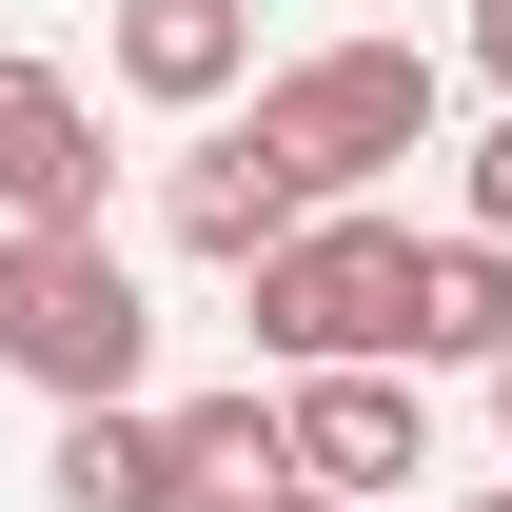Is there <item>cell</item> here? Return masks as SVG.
Here are the masks:
<instances>
[{
  "instance_id": "obj_1",
  "label": "cell",
  "mask_w": 512,
  "mask_h": 512,
  "mask_svg": "<svg viewBox=\"0 0 512 512\" xmlns=\"http://www.w3.org/2000/svg\"><path fill=\"white\" fill-rule=\"evenodd\" d=\"M138 355H158L138 256L99 237V217H20V237H0V375H40L60 414H99V394H138Z\"/></svg>"
},
{
  "instance_id": "obj_2",
  "label": "cell",
  "mask_w": 512,
  "mask_h": 512,
  "mask_svg": "<svg viewBox=\"0 0 512 512\" xmlns=\"http://www.w3.org/2000/svg\"><path fill=\"white\" fill-rule=\"evenodd\" d=\"M237 138H256L296 197H375L394 158H434V60H414V40H316V60L256 79Z\"/></svg>"
},
{
  "instance_id": "obj_3",
  "label": "cell",
  "mask_w": 512,
  "mask_h": 512,
  "mask_svg": "<svg viewBox=\"0 0 512 512\" xmlns=\"http://www.w3.org/2000/svg\"><path fill=\"white\" fill-rule=\"evenodd\" d=\"M394 276H414V237H394V217H355V197H316L276 256H237L256 355H296V375H335V355H394Z\"/></svg>"
},
{
  "instance_id": "obj_4",
  "label": "cell",
  "mask_w": 512,
  "mask_h": 512,
  "mask_svg": "<svg viewBox=\"0 0 512 512\" xmlns=\"http://www.w3.org/2000/svg\"><path fill=\"white\" fill-rule=\"evenodd\" d=\"M276 434H296V493L394 512L414 473H434V394L394 375V355H335V375H296V394H276Z\"/></svg>"
},
{
  "instance_id": "obj_5",
  "label": "cell",
  "mask_w": 512,
  "mask_h": 512,
  "mask_svg": "<svg viewBox=\"0 0 512 512\" xmlns=\"http://www.w3.org/2000/svg\"><path fill=\"white\" fill-rule=\"evenodd\" d=\"M512 355V237H414L394 276V375H493Z\"/></svg>"
},
{
  "instance_id": "obj_6",
  "label": "cell",
  "mask_w": 512,
  "mask_h": 512,
  "mask_svg": "<svg viewBox=\"0 0 512 512\" xmlns=\"http://www.w3.org/2000/svg\"><path fill=\"white\" fill-rule=\"evenodd\" d=\"M0 217H99V99L0 40Z\"/></svg>"
},
{
  "instance_id": "obj_7",
  "label": "cell",
  "mask_w": 512,
  "mask_h": 512,
  "mask_svg": "<svg viewBox=\"0 0 512 512\" xmlns=\"http://www.w3.org/2000/svg\"><path fill=\"white\" fill-rule=\"evenodd\" d=\"M99 60H119V99H237L256 79V0H119V20H99Z\"/></svg>"
},
{
  "instance_id": "obj_8",
  "label": "cell",
  "mask_w": 512,
  "mask_h": 512,
  "mask_svg": "<svg viewBox=\"0 0 512 512\" xmlns=\"http://www.w3.org/2000/svg\"><path fill=\"white\" fill-rule=\"evenodd\" d=\"M158 473H178V512H296L276 394H197V414H158Z\"/></svg>"
},
{
  "instance_id": "obj_9",
  "label": "cell",
  "mask_w": 512,
  "mask_h": 512,
  "mask_svg": "<svg viewBox=\"0 0 512 512\" xmlns=\"http://www.w3.org/2000/svg\"><path fill=\"white\" fill-rule=\"evenodd\" d=\"M158 217H178V256H217V276H237V256H276V237H296V217H316V197L276 178L256 138H197L178 178H158Z\"/></svg>"
},
{
  "instance_id": "obj_10",
  "label": "cell",
  "mask_w": 512,
  "mask_h": 512,
  "mask_svg": "<svg viewBox=\"0 0 512 512\" xmlns=\"http://www.w3.org/2000/svg\"><path fill=\"white\" fill-rule=\"evenodd\" d=\"M40 473H60V512H178V473H158V414H138V394L60 414V453H40Z\"/></svg>"
},
{
  "instance_id": "obj_11",
  "label": "cell",
  "mask_w": 512,
  "mask_h": 512,
  "mask_svg": "<svg viewBox=\"0 0 512 512\" xmlns=\"http://www.w3.org/2000/svg\"><path fill=\"white\" fill-rule=\"evenodd\" d=\"M473 237H512V119L473 138Z\"/></svg>"
},
{
  "instance_id": "obj_12",
  "label": "cell",
  "mask_w": 512,
  "mask_h": 512,
  "mask_svg": "<svg viewBox=\"0 0 512 512\" xmlns=\"http://www.w3.org/2000/svg\"><path fill=\"white\" fill-rule=\"evenodd\" d=\"M473 60H493V99H512V0H473Z\"/></svg>"
},
{
  "instance_id": "obj_13",
  "label": "cell",
  "mask_w": 512,
  "mask_h": 512,
  "mask_svg": "<svg viewBox=\"0 0 512 512\" xmlns=\"http://www.w3.org/2000/svg\"><path fill=\"white\" fill-rule=\"evenodd\" d=\"M493 434H512V355H493Z\"/></svg>"
},
{
  "instance_id": "obj_14",
  "label": "cell",
  "mask_w": 512,
  "mask_h": 512,
  "mask_svg": "<svg viewBox=\"0 0 512 512\" xmlns=\"http://www.w3.org/2000/svg\"><path fill=\"white\" fill-rule=\"evenodd\" d=\"M296 512H355V493H296Z\"/></svg>"
},
{
  "instance_id": "obj_15",
  "label": "cell",
  "mask_w": 512,
  "mask_h": 512,
  "mask_svg": "<svg viewBox=\"0 0 512 512\" xmlns=\"http://www.w3.org/2000/svg\"><path fill=\"white\" fill-rule=\"evenodd\" d=\"M473 512H512V493H473Z\"/></svg>"
}]
</instances>
